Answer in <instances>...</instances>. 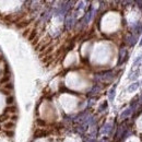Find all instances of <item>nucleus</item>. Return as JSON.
<instances>
[{
  "label": "nucleus",
  "instance_id": "7ed1b4c3",
  "mask_svg": "<svg viewBox=\"0 0 142 142\" xmlns=\"http://www.w3.org/2000/svg\"><path fill=\"white\" fill-rule=\"evenodd\" d=\"M114 96H115V90L113 89V90L110 91V94H109V100L113 101V100H114Z\"/></svg>",
  "mask_w": 142,
  "mask_h": 142
},
{
  "label": "nucleus",
  "instance_id": "f03ea898",
  "mask_svg": "<svg viewBox=\"0 0 142 142\" xmlns=\"http://www.w3.org/2000/svg\"><path fill=\"white\" fill-rule=\"evenodd\" d=\"M126 50L125 49H121L120 50V55H119V58H120V59H119V63H122V62H124V60L126 59Z\"/></svg>",
  "mask_w": 142,
  "mask_h": 142
},
{
  "label": "nucleus",
  "instance_id": "39448f33",
  "mask_svg": "<svg viewBox=\"0 0 142 142\" xmlns=\"http://www.w3.org/2000/svg\"><path fill=\"white\" fill-rule=\"evenodd\" d=\"M139 45L142 46V38H141V41H140V43H139Z\"/></svg>",
  "mask_w": 142,
  "mask_h": 142
},
{
  "label": "nucleus",
  "instance_id": "20e7f679",
  "mask_svg": "<svg viewBox=\"0 0 142 142\" xmlns=\"http://www.w3.org/2000/svg\"><path fill=\"white\" fill-rule=\"evenodd\" d=\"M131 114V109H127V111H125L124 114H122V117H127Z\"/></svg>",
  "mask_w": 142,
  "mask_h": 142
},
{
  "label": "nucleus",
  "instance_id": "f257e3e1",
  "mask_svg": "<svg viewBox=\"0 0 142 142\" xmlns=\"http://www.w3.org/2000/svg\"><path fill=\"white\" fill-rule=\"evenodd\" d=\"M139 86H140V82H134V83H132V84L128 87V91L129 92H133L136 90H138Z\"/></svg>",
  "mask_w": 142,
  "mask_h": 142
}]
</instances>
